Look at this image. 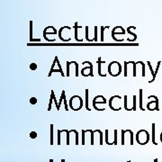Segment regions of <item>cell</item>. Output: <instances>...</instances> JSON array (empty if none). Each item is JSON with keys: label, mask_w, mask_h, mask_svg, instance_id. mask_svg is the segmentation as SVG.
Returning a JSON list of instances; mask_svg holds the SVG:
<instances>
[{"label": "cell", "mask_w": 162, "mask_h": 162, "mask_svg": "<svg viewBox=\"0 0 162 162\" xmlns=\"http://www.w3.org/2000/svg\"><path fill=\"white\" fill-rule=\"evenodd\" d=\"M136 141L140 145H146L149 141V133L146 130H140L136 133Z\"/></svg>", "instance_id": "1"}, {"label": "cell", "mask_w": 162, "mask_h": 162, "mask_svg": "<svg viewBox=\"0 0 162 162\" xmlns=\"http://www.w3.org/2000/svg\"><path fill=\"white\" fill-rule=\"evenodd\" d=\"M69 107L73 111H79L83 107V99L79 96H73L69 100Z\"/></svg>", "instance_id": "2"}, {"label": "cell", "mask_w": 162, "mask_h": 162, "mask_svg": "<svg viewBox=\"0 0 162 162\" xmlns=\"http://www.w3.org/2000/svg\"><path fill=\"white\" fill-rule=\"evenodd\" d=\"M155 99V101H150L147 104L148 110L159 111V98L156 96H150Z\"/></svg>", "instance_id": "3"}, {"label": "cell", "mask_w": 162, "mask_h": 162, "mask_svg": "<svg viewBox=\"0 0 162 162\" xmlns=\"http://www.w3.org/2000/svg\"><path fill=\"white\" fill-rule=\"evenodd\" d=\"M101 63H105V61H101V57L98 58V61H97V64H98V75L100 77H106L105 74L101 73Z\"/></svg>", "instance_id": "4"}, {"label": "cell", "mask_w": 162, "mask_h": 162, "mask_svg": "<svg viewBox=\"0 0 162 162\" xmlns=\"http://www.w3.org/2000/svg\"><path fill=\"white\" fill-rule=\"evenodd\" d=\"M85 93H86V103H85V104H86V108H87V110L88 111H91L89 106V89H86Z\"/></svg>", "instance_id": "5"}, {"label": "cell", "mask_w": 162, "mask_h": 162, "mask_svg": "<svg viewBox=\"0 0 162 162\" xmlns=\"http://www.w3.org/2000/svg\"><path fill=\"white\" fill-rule=\"evenodd\" d=\"M53 72H59V73L61 74V76H62V77H65V74H64V72H63L62 70H60L59 68H58V69H55V68L51 69V70H50V72H49V74H48V77H51Z\"/></svg>", "instance_id": "6"}, {"label": "cell", "mask_w": 162, "mask_h": 162, "mask_svg": "<svg viewBox=\"0 0 162 162\" xmlns=\"http://www.w3.org/2000/svg\"><path fill=\"white\" fill-rule=\"evenodd\" d=\"M83 64H84V65H85V64H89V65H90V67H91V68H90V73H89L88 76L94 77V68H93V64H92L91 62H89V61H84V62H83Z\"/></svg>", "instance_id": "7"}, {"label": "cell", "mask_w": 162, "mask_h": 162, "mask_svg": "<svg viewBox=\"0 0 162 162\" xmlns=\"http://www.w3.org/2000/svg\"><path fill=\"white\" fill-rule=\"evenodd\" d=\"M151 127H152V136H151V141L154 145H157L158 143L155 141V124H151Z\"/></svg>", "instance_id": "8"}, {"label": "cell", "mask_w": 162, "mask_h": 162, "mask_svg": "<svg viewBox=\"0 0 162 162\" xmlns=\"http://www.w3.org/2000/svg\"><path fill=\"white\" fill-rule=\"evenodd\" d=\"M62 133H66V136H67V139H66V144L67 145H69V135H70V131H68V130H62Z\"/></svg>", "instance_id": "9"}, {"label": "cell", "mask_w": 162, "mask_h": 162, "mask_svg": "<svg viewBox=\"0 0 162 162\" xmlns=\"http://www.w3.org/2000/svg\"><path fill=\"white\" fill-rule=\"evenodd\" d=\"M54 91L52 90V96H51V98H50V103H49V106H48V111H51L52 110V101H53V99H54Z\"/></svg>", "instance_id": "10"}, {"label": "cell", "mask_w": 162, "mask_h": 162, "mask_svg": "<svg viewBox=\"0 0 162 162\" xmlns=\"http://www.w3.org/2000/svg\"><path fill=\"white\" fill-rule=\"evenodd\" d=\"M78 28L80 29L81 26H78V23H75V38H76V40H77L78 42V41H79V42H82V40H78Z\"/></svg>", "instance_id": "11"}, {"label": "cell", "mask_w": 162, "mask_h": 162, "mask_svg": "<svg viewBox=\"0 0 162 162\" xmlns=\"http://www.w3.org/2000/svg\"><path fill=\"white\" fill-rule=\"evenodd\" d=\"M70 133H75V135H76V142L75 143H76V145H78L79 144V140H78L79 139V134H78V133L76 130H71Z\"/></svg>", "instance_id": "12"}, {"label": "cell", "mask_w": 162, "mask_h": 162, "mask_svg": "<svg viewBox=\"0 0 162 162\" xmlns=\"http://www.w3.org/2000/svg\"><path fill=\"white\" fill-rule=\"evenodd\" d=\"M140 108L141 111H144V108H143V105H142V93H143V90L142 89H140Z\"/></svg>", "instance_id": "13"}, {"label": "cell", "mask_w": 162, "mask_h": 162, "mask_svg": "<svg viewBox=\"0 0 162 162\" xmlns=\"http://www.w3.org/2000/svg\"><path fill=\"white\" fill-rule=\"evenodd\" d=\"M133 64V77H136L137 76V72H136V66H137V63L135 61H129L128 64Z\"/></svg>", "instance_id": "14"}, {"label": "cell", "mask_w": 162, "mask_h": 162, "mask_svg": "<svg viewBox=\"0 0 162 162\" xmlns=\"http://www.w3.org/2000/svg\"><path fill=\"white\" fill-rule=\"evenodd\" d=\"M95 133H99V136H100V140H99V144L102 146L103 145V133L100 131V130H96Z\"/></svg>", "instance_id": "15"}, {"label": "cell", "mask_w": 162, "mask_h": 162, "mask_svg": "<svg viewBox=\"0 0 162 162\" xmlns=\"http://www.w3.org/2000/svg\"><path fill=\"white\" fill-rule=\"evenodd\" d=\"M86 130H82V145H86Z\"/></svg>", "instance_id": "16"}, {"label": "cell", "mask_w": 162, "mask_h": 162, "mask_svg": "<svg viewBox=\"0 0 162 162\" xmlns=\"http://www.w3.org/2000/svg\"><path fill=\"white\" fill-rule=\"evenodd\" d=\"M71 64H74L73 61H67V72H66V76L68 77L69 76V66Z\"/></svg>", "instance_id": "17"}, {"label": "cell", "mask_w": 162, "mask_h": 162, "mask_svg": "<svg viewBox=\"0 0 162 162\" xmlns=\"http://www.w3.org/2000/svg\"><path fill=\"white\" fill-rule=\"evenodd\" d=\"M137 64H140L141 66H142V77H145V64H144V62L143 61H138V62H136Z\"/></svg>", "instance_id": "18"}, {"label": "cell", "mask_w": 162, "mask_h": 162, "mask_svg": "<svg viewBox=\"0 0 162 162\" xmlns=\"http://www.w3.org/2000/svg\"><path fill=\"white\" fill-rule=\"evenodd\" d=\"M133 111L137 110V97H136V96H133Z\"/></svg>", "instance_id": "19"}, {"label": "cell", "mask_w": 162, "mask_h": 162, "mask_svg": "<svg viewBox=\"0 0 162 162\" xmlns=\"http://www.w3.org/2000/svg\"><path fill=\"white\" fill-rule=\"evenodd\" d=\"M109 26H101V42L104 41V30L108 29Z\"/></svg>", "instance_id": "20"}, {"label": "cell", "mask_w": 162, "mask_h": 162, "mask_svg": "<svg viewBox=\"0 0 162 162\" xmlns=\"http://www.w3.org/2000/svg\"><path fill=\"white\" fill-rule=\"evenodd\" d=\"M130 30H131V27H128V29H127V33H129L130 34H132V35L134 37V38H133V42H134V41H136V39H137V35H136V34H135L134 33L131 32Z\"/></svg>", "instance_id": "21"}, {"label": "cell", "mask_w": 162, "mask_h": 162, "mask_svg": "<svg viewBox=\"0 0 162 162\" xmlns=\"http://www.w3.org/2000/svg\"><path fill=\"white\" fill-rule=\"evenodd\" d=\"M53 124H51V145H53Z\"/></svg>", "instance_id": "22"}, {"label": "cell", "mask_w": 162, "mask_h": 162, "mask_svg": "<svg viewBox=\"0 0 162 162\" xmlns=\"http://www.w3.org/2000/svg\"><path fill=\"white\" fill-rule=\"evenodd\" d=\"M33 40V22H30V41Z\"/></svg>", "instance_id": "23"}, {"label": "cell", "mask_w": 162, "mask_h": 162, "mask_svg": "<svg viewBox=\"0 0 162 162\" xmlns=\"http://www.w3.org/2000/svg\"><path fill=\"white\" fill-rule=\"evenodd\" d=\"M127 96H124V109H125L126 111H130V109H129V107H128V103H127Z\"/></svg>", "instance_id": "24"}, {"label": "cell", "mask_w": 162, "mask_h": 162, "mask_svg": "<svg viewBox=\"0 0 162 162\" xmlns=\"http://www.w3.org/2000/svg\"><path fill=\"white\" fill-rule=\"evenodd\" d=\"M29 136H30V138L31 139H36L37 138V133L36 132H31L29 134Z\"/></svg>", "instance_id": "25"}, {"label": "cell", "mask_w": 162, "mask_h": 162, "mask_svg": "<svg viewBox=\"0 0 162 162\" xmlns=\"http://www.w3.org/2000/svg\"><path fill=\"white\" fill-rule=\"evenodd\" d=\"M30 103H31V104H37V98L36 97H31L30 98Z\"/></svg>", "instance_id": "26"}, {"label": "cell", "mask_w": 162, "mask_h": 162, "mask_svg": "<svg viewBox=\"0 0 162 162\" xmlns=\"http://www.w3.org/2000/svg\"><path fill=\"white\" fill-rule=\"evenodd\" d=\"M86 39H87V41H89V42H94L93 40H90L89 38V26L86 27Z\"/></svg>", "instance_id": "27"}, {"label": "cell", "mask_w": 162, "mask_h": 162, "mask_svg": "<svg viewBox=\"0 0 162 162\" xmlns=\"http://www.w3.org/2000/svg\"><path fill=\"white\" fill-rule=\"evenodd\" d=\"M30 69H31V70H36L37 69L36 63H31V64H30Z\"/></svg>", "instance_id": "28"}, {"label": "cell", "mask_w": 162, "mask_h": 162, "mask_svg": "<svg viewBox=\"0 0 162 162\" xmlns=\"http://www.w3.org/2000/svg\"><path fill=\"white\" fill-rule=\"evenodd\" d=\"M74 64H75V66H76V77H78V75H79V72H78V64L76 62V61H73Z\"/></svg>", "instance_id": "29"}, {"label": "cell", "mask_w": 162, "mask_h": 162, "mask_svg": "<svg viewBox=\"0 0 162 162\" xmlns=\"http://www.w3.org/2000/svg\"><path fill=\"white\" fill-rule=\"evenodd\" d=\"M114 145H117V130H114Z\"/></svg>", "instance_id": "30"}, {"label": "cell", "mask_w": 162, "mask_h": 162, "mask_svg": "<svg viewBox=\"0 0 162 162\" xmlns=\"http://www.w3.org/2000/svg\"><path fill=\"white\" fill-rule=\"evenodd\" d=\"M127 65H128V62L127 61H124V77H127Z\"/></svg>", "instance_id": "31"}, {"label": "cell", "mask_w": 162, "mask_h": 162, "mask_svg": "<svg viewBox=\"0 0 162 162\" xmlns=\"http://www.w3.org/2000/svg\"><path fill=\"white\" fill-rule=\"evenodd\" d=\"M62 133V131L58 130V145H60V134Z\"/></svg>", "instance_id": "32"}, {"label": "cell", "mask_w": 162, "mask_h": 162, "mask_svg": "<svg viewBox=\"0 0 162 162\" xmlns=\"http://www.w3.org/2000/svg\"><path fill=\"white\" fill-rule=\"evenodd\" d=\"M93 40L94 42H97V26H95V38Z\"/></svg>", "instance_id": "33"}, {"label": "cell", "mask_w": 162, "mask_h": 162, "mask_svg": "<svg viewBox=\"0 0 162 162\" xmlns=\"http://www.w3.org/2000/svg\"><path fill=\"white\" fill-rule=\"evenodd\" d=\"M30 42H41V39H33Z\"/></svg>", "instance_id": "34"}, {"label": "cell", "mask_w": 162, "mask_h": 162, "mask_svg": "<svg viewBox=\"0 0 162 162\" xmlns=\"http://www.w3.org/2000/svg\"><path fill=\"white\" fill-rule=\"evenodd\" d=\"M159 138H160V141L162 142V133H160V136H159Z\"/></svg>", "instance_id": "35"}, {"label": "cell", "mask_w": 162, "mask_h": 162, "mask_svg": "<svg viewBox=\"0 0 162 162\" xmlns=\"http://www.w3.org/2000/svg\"><path fill=\"white\" fill-rule=\"evenodd\" d=\"M158 161H159V160H158V159H155L154 162H158Z\"/></svg>", "instance_id": "36"}, {"label": "cell", "mask_w": 162, "mask_h": 162, "mask_svg": "<svg viewBox=\"0 0 162 162\" xmlns=\"http://www.w3.org/2000/svg\"><path fill=\"white\" fill-rule=\"evenodd\" d=\"M61 162H65V159H61Z\"/></svg>", "instance_id": "37"}, {"label": "cell", "mask_w": 162, "mask_h": 162, "mask_svg": "<svg viewBox=\"0 0 162 162\" xmlns=\"http://www.w3.org/2000/svg\"><path fill=\"white\" fill-rule=\"evenodd\" d=\"M50 162H53V159H50Z\"/></svg>", "instance_id": "38"}, {"label": "cell", "mask_w": 162, "mask_h": 162, "mask_svg": "<svg viewBox=\"0 0 162 162\" xmlns=\"http://www.w3.org/2000/svg\"><path fill=\"white\" fill-rule=\"evenodd\" d=\"M127 162H131V160H128V161H127Z\"/></svg>", "instance_id": "39"}]
</instances>
